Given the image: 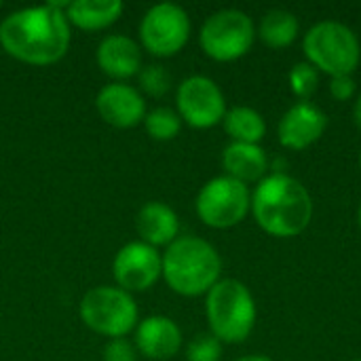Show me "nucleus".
<instances>
[{"mask_svg":"<svg viewBox=\"0 0 361 361\" xmlns=\"http://www.w3.org/2000/svg\"><path fill=\"white\" fill-rule=\"evenodd\" d=\"M66 4L68 2H49L8 13L0 21L2 49L30 66H51L59 61L72 40Z\"/></svg>","mask_w":361,"mask_h":361,"instance_id":"f257e3e1","label":"nucleus"},{"mask_svg":"<svg viewBox=\"0 0 361 361\" xmlns=\"http://www.w3.org/2000/svg\"><path fill=\"white\" fill-rule=\"evenodd\" d=\"M250 212L267 235L292 239L309 228L313 220V199L302 182L279 171L256 184Z\"/></svg>","mask_w":361,"mask_h":361,"instance_id":"f03ea898","label":"nucleus"},{"mask_svg":"<svg viewBox=\"0 0 361 361\" xmlns=\"http://www.w3.org/2000/svg\"><path fill=\"white\" fill-rule=\"evenodd\" d=\"M222 258L218 250L195 235L178 237L163 254V279L180 296H203L218 281Z\"/></svg>","mask_w":361,"mask_h":361,"instance_id":"7ed1b4c3","label":"nucleus"},{"mask_svg":"<svg viewBox=\"0 0 361 361\" xmlns=\"http://www.w3.org/2000/svg\"><path fill=\"white\" fill-rule=\"evenodd\" d=\"M205 315L209 334L220 343L239 345L250 338L258 309L250 288L239 279H220L205 294Z\"/></svg>","mask_w":361,"mask_h":361,"instance_id":"20e7f679","label":"nucleus"},{"mask_svg":"<svg viewBox=\"0 0 361 361\" xmlns=\"http://www.w3.org/2000/svg\"><path fill=\"white\" fill-rule=\"evenodd\" d=\"M307 61L317 70L332 76L355 72L361 61V42L357 34L341 21H317L302 38Z\"/></svg>","mask_w":361,"mask_h":361,"instance_id":"39448f33","label":"nucleus"},{"mask_svg":"<svg viewBox=\"0 0 361 361\" xmlns=\"http://www.w3.org/2000/svg\"><path fill=\"white\" fill-rule=\"evenodd\" d=\"M78 315L89 330L110 341L125 338L140 324L133 296L114 286L91 288L78 305Z\"/></svg>","mask_w":361,"mask_h":361,"instance_id":"423d86ee","label":"nucleus"},{"mask_svg":"<svg viewBox=\"0 0 361 361\" xmlns=\"http://www.w3.org/2000/svg\"><path fill=\"white\" fill-rule=\"evenodd\" d=\"M256 40L252 17L239 8H220L212 13L199 32L203 53L216 61H237L250 53Z\"/></svg>","mask_w":361,"mask_h":361,"instance_id":"0eeeda50","label":"nucleus"},{"mask_svg":"<svg viewBox=\"0 0 361 361\" xmlns=\"http://www.w3.org/2000/svg\"><path fill=\"white\" fill-rule=\"evenodd\" d=\"M195 209L205 226L218 231L233 228L241 224L250 214L252 192L245 184L228 176H216L201 186Z\"/></svg>","mask_w":361,"mask_h":361,"instance_id":"6e6552de","label":"nucleus"},{"mask_svg":"<svg viewBox=\"0 0 361 361\" xmlns=\"http://www.w3.org/2000/svg\"><path fill=\"white\" fill-rule=\"evenodd\" d=\"M190 38V17L176 2H159L150 6L140 23L142 47L154 57H171L180 53Z\"/></svg>","mask_w":361,"mask_h":361,"instance_id":"1a4fd4ad","label":"nucleus"},{"mask_svg":"<svg viewBox=\"0 0 361 361\" xmlns=\"http://www.w3.org/2000/svg\"><path fill=\"white\" fill-rule=\"evenodd\" d=\"M178 114L182 123L195 129H209L224 121L226 99L216 80L203 74H192L184 78L176 93Z\"/></svg>","mask_w":361,"mask_h":361,"instance_id":"9d476101","label":"nucleus"},{"mask_svg":"<svg viewBox=\"0 0 361 361\" xmlns=\"http://www.w3.org/2000/svg\"><path fill=\"white\" fill-rule=\"evenodd\" d=\"M112 275L121 290L146 292L163 277V256L144 241H131L116 252Z\"/></svg>","mask_w":361,"mask_h":361,"instance_id":"9b49d317","label":"nucleus"},{"mask_svg":"<svg viewBox=\"0 0 361 361\" xmlns=\"http://www.w3.org/2000/svg\"><path fill=\"white\" fill-rule=\"evenodd\" d=\"M326 129L328 116L319 106H315L313 102H296L281 116L277 127V140L283 148L300 152L319 142Z\"/></svg>","mask_w":361,"mask_h":361,"instance_id":"f8f14e48","label":"nucleus"},{"mask_svg":"<svg viewBox=\"0 0 361 361\" xmlns=\"http://www.w3.org/2000/svg\"><path fill=\"white\" fill-rule=\"evenodd\" d=\"M95 108L102 121L112 127L129 129L144 123L146 102L144 95L129 82H108L95 95Z\"/></svg>","mask_w":361,"mask_h":361,"instance_id":"ddd939ff","label":"nucleus"},{"mask_svg":"<svg viewBox=\"0 0 361 361\" xmlns=\"http://www.w3.org/2000/svg\"><path fill=\"white\" fill-rule=\"evenodd\" d=\"M95 61L99 70L110 76L114 82H125L142 70V49L127 34L106 36L95 51Z\"/></svg>","mask_w":361,"mask_h":361,"instance_id":"4468645a","label":"nucleus"},{"mask_svg":"<svg viewBox=\"0 0 361 361\" xmlns=\"http://www.w3.org/2000/svg\"><path fill=\"white\" fill-rule=\"evenodd\" d=\"M135 349L148 360H171L182 349V330L167 315H150L135 328Z\"/></svg>","mask_w":361,"mask_h":361,"instance_id":"2eb2a0df","label":"nucleus"},{"mask_svg":"<svg viewBox=\"0 0 361 361\" xmlns=\"http://www.w3.org/2000/svg\"><path fill=\"white\" fill-rule=\"evenodd\" d=\"M135 231L144 243L152 247L171 245L180 233L178 214L163 201H150L140 207L135 216Z\"/></svg>","mask_w":361,"mask_h":361,"instance_id":"dca6fc26","label":"nucleus"},{"mask_svg":"<svg viewBox=\"0 0 361 361\" xmlns=\"http://www.w3.org/2000/svg\"><path fill=\"white\" fill-rule=\"evenodd\" d=\"M222 167L226 171L224 176L247 186L252 182H260L262 178H267L269 157L260 144L231 142L222 152Z\"/></svg>","mask_w":361,"mask_h":361,"instance_id":"f3484780","label":"nucleus"},{"mask_svg":"<svg viewBox=\"0 0 361 361\" xmlns=\"http://www.w3.org/2000/svg\"><path fill=\"white\" fill-rule=\"evenodd\" d=\"M125 11L121 0H76L66 4V17L80 30H104L112 25Z\"/></svg>","mask_w":361,"mask_h":361,"instance_id":"a211bd4d","label":"nucleus"},{"mask_svg":"<svg viewBox=\"0 0 361 361\" xmlns=\"http://www.w3.org/2000/svg\"><path fill=\"white\" fill-rule=\"evenodd\" d=\"M300 34V23L292 11L271 8L258 23L256 36L271 49H286L296 42Z\"/></svg>","mask_w":361,"mask_h":361,"instance_id":"6ab92c4d","label":"nucleus"},{"mask_svg":"<svg viewBox=\"0 0 361 361\" xmlns=\"http://www.w3.org/2000/svg\"><path fill=\"white\" fill-rule=\"evenodd\" d=\"M224 131L231 135L233 142L241 144H260L267 135V121L264 116L250 108V106H235L224 114Z\"/></svg>","mask_w":361,"mask_h":361,"instance_id":"aec40b11","label":"nucleus"},{"mask_svg":"<svg viewBox=\"0 0 361 361\" xmlns=\"http://www.w3.org/2000/svg\"><path fill=\"white\" fill-rule=\"evenodd\" d=\"M144 127L152 140L169 142V140L178 137V133L182 131V118L178 114V110H171L167 106H159V108H152L150 112H146Z\"/></svg>","mask_w":361,"mask_h":361,"instance_id":"412c9836","label":"nucleus"},{"mask_svg":"<svg viewBox=\"0 0 361 361\" xmlns=\"http://www.w3.org/2000/svg\"><path fill=\"white\" fill-rule=\"evenodd\" d=\"M288 85L300 102H309L319 87V72L309 61H298L288 74Z\"/></svg>","mask_w":361,"mask_h":361,"instance_id":"4be33fe9","label":"nucleus"},{"mask_svg":"<svg viewBox=\"0 0 361 361\" xmlns=\"http://www.w3.org/2000/svg\"><path fill=\"white\" fill-rule=\"evenodd\" d=\"M140 87L146 95L150 97H163L169 89H171V74L165 70V66L161 63H148L142 66L140 74Z\"/></svg>","mask_w":361,"mask_h":361,"instance_id":"5701e85b","label":"nucleus"},{"mask_svg":"<svg viewBox=\"0 0 361 361\" xmlns=\"http://www.w3.org/2000/svg\"><path fill=\"white\" fill-rule=\"evenodd\" d=\"M222 343L214 334H197L186 345V361H220Z\"/></svg>","mask_w":361,"mask_h":361,"instance_id":"b1692460","label":"nucleus"},{"mask_svg":"<svg viewBox=\"0 0 361 361\" xmlns=\"http://www.w3.org/2000/svg\"><path fill=\"white\" fill-rule=\"evenodd\" d=\"M104 361H137V349L127 338H112L104 347Z\"/></svg>","mask_w":361,"mask_h":361,"instance_id":"393cba45","label":"nucleus"},{"mask_svg":"<svg viewBox=\"0 0 361 361\" xmlns=\"http://www.w3.org/2000/svg\"><path fill=\"white\" fill-rule=\"evenodd\" d=\"M357 91V82L351 74H343V76H332L330 78V95L336 102H349Z\"/></svg>","mask_w":361,"mask_h":361,"instance_id":"a878e982","label":"nucleus"},{"mask_svg":"<svg viewBox=\"0 0 361 361\" xmlns=\"http://www.w3.org/2000/svg\"><path fill=\"white\" fill-rule=\"evenodd\" d=\"M353 121H355L357 129L361 131V93L357 95V99H355V106H353Z\"/></svg>","mask_w":361,"mask_h":361,"instance_id":"bb28decb","label":"nucleus"},{"mask_svg":"<svg viewBox=\"0 0 361 361\" xmlns=\"http://www.w3.org/2000/svg\"><path fill=\"white\" fill-rule=\"evenodd\" d=\"M235 361H273L271 357H267V355H245V357H239V360Z\"/></svg>","mask_w":361,"mask_h":361,"instance_id":"cd10ccee","label":"nucleus"},{"mask_svg":"<svg viewBox=\"0 0 361 361\" xmlns=\"http://www.w3.org/2000/svg\"><path fill=\"white\" fill-rule=\"evenodd\" d=\"M357 224H360V231H361V203H360V207H357Z\"/></svg>","mask_w":361,"mask_h":361,"instance_id":"c85d7f7f","label":"nucleus"},{"mask_svg":"<svg viewBox=\"0 0 361 361\" xmlns=\"http://www.w3.org/2000/svg\"><path fill=\"white\" fill-rule=\"evenodd\" d=\"M360 169H361V152H360Z\"/></svg>","mask_w":361,"mask_h":361,"instance_id":"c756f323","label":"nucleus"},{"mask_svg":"<svg viewBox=\"0 0 361 361\" xmlns=\"http://www.w3.org/2000/svg\"><path fill=\"white\" fill-rule=\"evenodd\" d=\"M353 361H361V360H353Z\"/></svg>","mask_w":361,"mask_h":361,"instance_id":"7c9ffc66","label":"nucleus"},{"mask_svg":"<svg viewBox=\"0 0 361 361\" xmlns=\"http://www.w3.org/2000/svg\"><path fill=\"white\" fill-rule=\"evenodd\" d=\"M0 6H2V2H0Z\"/></svg>","mask_w":361,"mask_h":361,"instance_id":"2f4dec72","label":"nucleus"}]
</instances>
